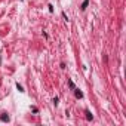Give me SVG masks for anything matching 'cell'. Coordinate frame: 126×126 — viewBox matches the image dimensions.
<instances>
[{
  "mask_svg": "<svg viewBox=\"0 0 126 126\" xmlns=\"http://www.w3.org/2000/svg\"><path fill=\"white\" fill-rule=\"evenodd\" d=\"M68 86H70L71 89H74V83H73V82H68Z\"/></svg>",
  "mask_w": 126,
  "mask_h": 126,
  "instance_id": "6",
  "label": "cell"
},
{
  "mask_svg": "<svg viewBox=\"0 0 126 126\" xmlns=\"http://www.w3.org/2000/svg\"><path fill=\"white\" fill-rule=\"evenodd\" d=\"M0 119H2L3 122H9V116H6V114H3L2 117H0Z\"/></svg>",
  "mask_w": 126,
  "mask_h": 126,
  "instance_id": "3",
  "label": "cell"
},
{
  "mask_svg": "<svg viewBox=\"0 0 126 126\" xmlns=\"http://www.w3.org/2000/svg\"><path fill=\"white\" fill-rule=\"evenodd\" d=\"M16 88H18V91H19V92H24V88H22L19 83H16Z\"/></svg>",
  "mask_w": 126,
  "mask_h": 126,
  "instance_id": "4",
  "label": "cell"
},
{
  "mask_svg": "<svg viewBox=\"0 0 126 126\" xmlns=\"http://www.w3.org/2000/svg\"><path fill=\"white\" fill-rule=\"evenodd\" d=\"M86 117H88V119H89V120H92V114H91V113H89V111H86Z\"/></svg>",
  "mask_w": 126,
  "mask_h": 126,
  "instance_id": "5",
  "label": "cell"
},
{
  "mask_svg": "<svg viewBox=\"0 0 126 126\" xmlns=\"http://www.w3.org/2000/svg\"><path fill=\"white\" fill-rule=\"evenodd\" d=\"M74 94H76V96H77V98H82V96H83V94H82L79 89H76V92H74Z\"/></svg>",
  "mask_w": 126,
  "mask_h": 126,
  "instance_id": "2",
  "label": "cell"
},
{
  "mask_svg": "<svg viewBox=\"0 0 126 126\" xmlns=\"http://www.w3.org/2000/svg\"><path fill=\"white\" fill-rule=\"evenodd\" d=\"M88 5H89V0H85V2H83V3H82V9H83V11H85V9H86V8H88Z\"/></svg>",
  "mask_w": 126,
  "mask_h": 126,
  "instance_id": "1",
  "label": "cell"
}]
</instances>
